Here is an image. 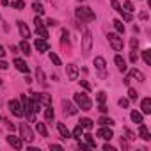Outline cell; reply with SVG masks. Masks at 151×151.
Listing matches in <instances>:
<instances>
[{"label":"cell","mask_w":151,"mask_h":151,"mask_svg":"<svg viewBox=\"0 0 151 151\" xmlns=\"http://www.w3.org/2000/svg\"><path fill=\"white\" fill-rule=\"evenodd\" d=\"M75 14H77V18H78L80 22H84V23L96 20V14H94V11H93L91 7H78L77 11H75Z\"/></svg>","instance_id":"obj_2"},{"label":"cell","mask_w":151,"mask_h":151,"mask_svg":"<svg viewBox=\"0 0 151 151\" xmlns=\"http://www.w3.org/2000/svg\"><path fill=\"white\" fill-rule=\"evenodd\" d=\"M82 135H84V126L82 124H77V126H75V130H73V133H71V137L77 139V140H80Z\"/></svg>","instance_id":"obj_22"},{"label":"cell","mask_w":151,"mask_h":151,"mask_svg":"<svg viewBox=\"0 0 151 151\" xmlns=\"http://www.w3.org/2000/svg\"><path fill=\"white\" fill-rule=\"evenodd\" d=\"M27 149H29V151H39V147H32V146H29Z\"/></svg>","instance_id":"obj_57"},{"label":"cell","mask_w":151,"mask_h":151,"mask_svg":"<svg viewBox=\"0 0 151 151\" xmlns=\"http://www.w3.org/2000/svg\"><path fill=\"white\" fill-rule=\"evenodd\" d=\"M137 96H139L137 91H135L133 87H130V89H128V98H130V100H137Z\"/></svg>","instance_id":"obj_42"},{"label":"cell","mask_w":151,"mask_h":151,"mask_svg":"<svg viewBox=\"0 0 151 151\" xmlns=\"http://www.w3.org/2000/svg\"><path fill=\"white\" fill-rule=\"evenodd\" d=\"M142 59H144V62L147 66H151V50H144L142 52Z\"/></svg>","instance_id":"obj_34"},{"label":"cell","mask_w":151,"mask_h":151,"mask_svg":"<svg viewBox=\"0 0 151 151\" xmlns=\"http://www.w3.org/2000/svg\"><path fill=\"white\" fill-rule=\"evenodd\" d=\"M36 77H37V82H39L43 87H46V86H48V84H46V80H45V73H43V69H41V68H37V69H36Z\"/></svg>","instance_id":"obj_26"},{"label":"cell","mask_w":151,"mask_h":151,"mask_svg":"<svg viewBox=\"0 0 151 151\" xmlns=\"http://www.w3.org/2000/svg\"><path fill=\"white\" fill-rule=\"evenodd\" d=\"M105 66H107V62H105L103 57H94V68H96L98 71H103Z\"/></svg>","instance_id":"obj_23"},{"label":"cell","mask_w":151,"mask_h":151,"mask_svg":"<svg viewBox=\"0 0 151 151\" xmlns=\"http://www.w3.org/2000/svg\"><path fill=\"white\" fill-rule=\"evenodd\" d=\"M36 130H37V133L41 135V137H48V130H46V126H45V123H36Z\"/></svg>","instance_id":"obj_25"},{"label":"cell","mask_w":151,"mask_h":151,"mask_svg":"<svg viewBox=\"0 0 151 151\" xmlns=\"http://www.w3.org/2000/svg\"><path fill=\"white\" fill-rule=\"evenodd\" d=\"M109 2H110V6H112V7H114V9H116V11H117V13H119V14H121V13H123V11H124V9H123V7H121V4H119V2H117V0H109Z\"/></svg>","instance_id":"obj_36"},{"label":"cell","mask_w":151,"mask_h":151,"mask_svg":"<svg viewBox=\"0 0 151 151\" xmlns=\"http://www.w3.org/2000/svg\"><path fill=\"white\" fill-rule=\"evenodd\" d=\"M112 23H114V29H116L119 34H124V23H123L121 20H114Z\"/></svg>","instance_id":"obj_29"},{"label":"cell","mask_w":151,"mask_h":151,"mask_svg":"<svg viewBox=\"0 0 151 151\" xmlns=\"http://www.w3.org/2000/svg\"><path fill=\"white\" fill-rule=\"evenodd\" d=\"M0 121H2V117H0Z\"/></svg>","instance_id":"obj_62"},{"label":"cell","mask_w":151,"mask_h":151,"mask_svg":"<svg viewBox=\"0 0 151 151\" xmlns=\"http://www.w3.org/2000/svg\"><path fill=\"white\" fill-rule=\"evenodd\" d=\"M9 110H11L13 116H16V117H23V105H22L18 100H11V101H9Z\"/></svg>","instance_id":"obj_9"},{"label":"cell","mask_w":151,"mask_h":151,"mask_svg":"<svg viewBox=\"0 0 151 151\" xmlns=\"http://www.w3.org/2000/svg\"><path fill=\"white\" fill-rule=\"evenodd\" d=\"M80 86H82L86 91H91V86H89V82H87V80H80Z\"/></svg>","instance_id":"obj_46"},{"label":"cell","mask_w":151,"mask_h":151,"mask_svg":"<svg viewBox=\"0 0 151 151\" xmlns=\"http://www.w3.org/2000/svg\"><path fill=\"white\" fill-rule=\"evenodd\" d=\"M7 68H9V64L6 60H0V69H7Z\"/></svg>","instance_id":"obj_50"},{"label":"cell","mask_w":151,"mask_h":151,"mask_svg":"<svg viewBox=\"0 0 151 151\" xmlns=\"http://www.w3.org/2000/svg\"><path fill=\"white\" fill-rule=\"evenodd\" d=\"M140 109H142V114H151V98H144L140 101Z\"/></svg>","instance_id":"obj_21"},{"label":"cell","mask_w":151,"mask_h":151,"mask_svg":"<svg viewBox=\"0 0 151 151\" xmlns=\"http://www.w3.org/2000/svg\"><path fill=\"white\" fill-rule=\"evenodd\" d=\"M78 2H86V0H78Z\"/></svg>","instance_id":"obj_59"},{"label":"cell","mask_w":151,"mask_h":151,"mask_svg":"<svg viewBox=\"0 0 151 151\" xmlns=\"http://www.w3.org/2000/svg\"><path fill=\"white\" fill-rule=\"evenodd\" d=\"M96 100H98V103H105L107 101V93L105 91H100L98 96H96Z\"/></svg>","instance_id":"obj_40"},{"label":"cell","mask_w":151,"mask_h":151,"mask_svg":"<svg viewBox=\"0 0 151 151\" xmlns=\"http://www.w3.org/2000/svg\"><path fill=\"white\" fill-rule=\"evenodd\" d=\"M114 62H116V66H117V69H119L121 73H124V71L128 69V66H126V60H124L121 55H116V57H114Z\"/></svg>","instance_id":"obj_17"},{"label":"cell","mask_w":151,"mask_h":151,"mask_svg":"<svg viewBox=\"0 0 151 151\" xmlns=\"http://www.w3.org/2000/svg\"><path fill=\"white\" fill-rule=\"evenodd\" d=\"M123 6H124V11H126V13H133V11H135V7H133V4L130 2V0H126Z\"/></svg>","instance_id":"obj_41"},{"label":"cell","mask_w":151,"mask_h":151,"mask_svg":"<svg viewBox=\"0 0 151 151\" xmlns=\"http://www.w3.org/2000/svg\"><path fill=\"white\" fill-rule=\"evenodd\" d=\"M13 64H14V68H16L18 71H22V73H25V75H29V66H27V62H25L23 59H20V57H16V59L13 60Z\"/></svg>","instance_id":"obj_13"},{"label":"cell","mask_w":151,"mask_h":151,"mask_svg":"<svg viewBox=\"0 0 151 151\" xmlns=\"http://www.w3.org/2000/svg\"><path fill=\"white\" fill-rule=\"evenodd\" d=\"M130 46H132V50H137V48H139V39H137V37H132Z\"/></svg>","instance_id":"obj_44"},{"label":"cell","mask_w":151,"mask_h":151,"mask_svg":"<svg viewBox=\"0 0 151 151\" xmlns=\"http://www.w3.org/2000/svg\"><path fill=\"white\" fill-rule=\"evenodd\" d=\"M98 109H100V112H101V114H107V110H109V109L105 107V103H100V107H98Z\"/></svg>","instance_id":"obj_48"},{"label":"cell","mask_w":151,"mask_h":151,"mask_svg":"<svg viewBox=\"0 0 151 151\" xmlns=\"http://www.w3.org/2000/svg\"><path fill=\"white\" fill-rule=\"evenodd\" d=\"M45 25H48V27H55V25H57V22H55V20H52V18H48Z\"/></svg>","instance_id":"obj_47"},{"label":"cell","mask_w":151,"mask_h":151,"mask_svg":"<svg viewBox=\"0 0 151 151\" xmlns=\"http://www.w3.org/2000/svg\"><path fill=\"white\" fill-rule=\"evenodd\" d=\"M121 147H123V149H128V142L123 140V139H121Z\"/></svg>","instance_id":"obj_54"},{"label":"cell","mask_w":151,"mask_h":151,"mask_svg":"<svg viewBox=\"0 0 151 151\" xmlns=\"http://www.w3.org/2000/svg\"><path fill=\"white\" fill-rule=\"evenodd\" d=\"M98 137H101L103 140H110V139L114 137V132H112V126H110V128H107V126H101V128L98 130Z\"/></svg>","instance_id":"obj_14"},{"label":"cell","mask_w":151,"mask_h":151,"mask_svg":"<svg viewBox=\"0 0 151 151\" xmlns=\"http://www.w3.org/2000/svg\"><path fill=\"white\" fill-rule=\"evenodd\" d=\"M91 48H93V34L89 30H86L84 37H82V52H84V55H89Z\"/></svg>","instance_id":"obj_7"},{"label":"cell","mask_w":151,"mask_h":151,"mask_svg":"<svg viewBox=\"0 0 151 151\" xmlns=\"http://www.w3.org/2000/svg\"><path fill=\"white\" fill-rule=\"evenodd\" d=\"M32 9H34L37 14H43V13H45V7H43L39 2H34V4H32Z\"/></svg>","instance_id":"obj_37"},{"label":"cell","mask_w":151,"mask_h":151,"mask_svg":"<svg viewBox=\"0 0 151 151\" xmlns=\"http://www.w3.org/2000/svg\"><path fill=\"white\" fill-rule=\"evenodd\" d=\"M107 39H109V43H110V46H112L114 52H123V46H124L123 37H119L117 34H109Z\"/></svg>","instance_id":"obj_4"},{"label":"cell","mask_w":151,"mask_h":151,"mask_svg":"<svg viewBox=\"0 0 151 151\" xmlns=\"http://www.w3.org/2000/svg\"><path fill=\"white\" fill-rule=\"evenodd\" d=\"M130 117H132V121H133L135 124L144 123V121H142V114H140V112H137V110H132V112H130Z\"/></svg>","instance_id":"obj_24"},{"label":"cell","mask_w":151,"mask_h":151,"mask_svg":"<svg viewBox=\"0 0 151 151\" xmlns=\"http://www.w3.org/2000/svg\"><path fill=\"white\" fill-rule=\"evenodd\" d=\"M62 112H64V116H75L78 112V109L75 103H71L68 100H62Z\"/></svg>","instance_id":"obj_10"},{"label":"cell","mask_w":151,"mask_h":151,"mask_svg":"<svg viewBox=\"0 0 151 151\" xmlns=\"http://www.w3.org/2000/svg\"><path fill=\"white\" fill-rule=\"evenodd\" d=\"M117 105H119L121 109H128V105H130V100H128V98H119V100H117Z\"/></svg>","instance_id":"obj_38"},{"label":"cell","mask_w":151,"mask_h":151,"mask_svg":"<svg viewBox=\"0 0 151 151\" xmlns=\"http://www.w3.org/2000/svg\"><path fill=\"white\" fill-rule=\"evenodd\" d=\"M103 149H105V151H116V149H114L112 146H109V144H105V146H103Z\"/></svg>","instance_id":"obj_55"},{"label":"cell","mask_w":151,"mask_h":151,"mask_svg":"<svg viewBox=\"0 0 151 151\" xmlns=\"http://www.w3.org/2000/svg\"><path fill=\"white\" fill-rule=\"evenodd\" d=\"M130 60L132 62H137V50H132L130 52Z\"/></svg>","instance_id":"obj_45"},{"label":"cell","mask_w":151,"mask_h":151,"mask_svg":"<svg viewBox=\"0 0 151 151\" xmlns=\"http://www.w3.org/2000/svg\"><path fill=\"white\" fill-rule=\"evenodd\" d=\"M66 73H68V78L69 80H77L78 78V68L75 64H68L66 66Z\"/></svg>","instance_id":"obj_15"},{"label":"cell","mask_w":151,"mask_h":151,"mask_svg":"<svg viewBox=\"0 0 151 151\" xmlns=\"http://www.w3.org/2000/svg\"><path fill=\"white\" fill-rule=\"evenodd\" d=\"M30 100H36L41 105H45V107H50L52 105V96L46 94V93H30Z\"/></svg>","instance_id":"obj_5"},{"label":"cell","mask_w":151,"mask_h":151,"mask_svg":"<svg viewBox=\"0 0 151 151\" xmlns=\"http://www.w3.org/2000/svg\"><path fill=\"white\" fill-rule=\"evenodd\" d=\"M84 137H86V142H87V146H89V147H96V140L93 139V135H91V133H87V135H84Z\"/></svg>","instance_id":"obj_35"},{"label":"cell","mask_w":151,"mask_h":151,"mask_svg":"<svg viewBox=\"0 0 151 151\" xmlns=\"http://www.w3.org/2000/svg\"><path fill=\"white\" fill-rule=\"evenodd\" d=\"M73 98H75V103H77V107H78L80 110H86V112H87V110L93 109V101L89 100L87 94H84V93H77Z\"/></svg>","instance_id":"obj_1"},{"label":"cell","mask_w":151,"mask_h":151,"mask_svg":"<svg viewBox=\"0 0 151 151\" xmlns=\"http://www.w3.org/2000/svg\"><path fill=\"white\" fill-rule=\"evenodd\" d=\"M11 6H13V9H18V11H22V9L25 7V0H13V2H11Z\"/></svg>","instance_id":"obj_31"},{"label":"cell","mask_w":151,"mask_h":151,"mask_svg":"<svg viewBox=\"0 0 151 151\" xmlns=\"http://www.w3.org/2000/svg\"><path fill=\"white\" fill-rule=\"evenodd\" d=\"M57 130H59V135H60V139H69L71 137V133H69V130H68V126L64 124V123H59L57 124Z\"/></svg>","instance_id":"obj_18"},{"label":"cell","mask_w":151,"mask_h":151,"mask_svg":"<svg viewBox=\"0 0 151 151\" xmlns=\"http://www.w3.org/2000/svg\"><path fill=\"white\" fill-rule=\"evenodd\" d=\"M87 147H89L87 144H84V142H80V140H78V149H87Z\"/></svg>","instance_id":"obj_53"},{"label":"cell","mask_w":151,"mask_h":151,"mask_svg":"<svg viewBox=\"0 0 151 151\" xmlns=\"http://www.w3.org/2000/svg\"><path fill=\"white\" fill-rule=\"evenodd\" d=\"M50 149H62L60 144H50Z\"/></svg>","instance_id":"obj_52"},{"label":"cell","mask_w":151,"mask_h":151,"mask_svg":"<svg viewBox=\"0 0 151 151\" xmlns=\"http://www.w3.org/2000/svg\"><path fill=\"white\" fill-rule=\"evenodd\" d=\"M7 144H9L11 147H14V149H22V147H23L22 137H16V135H9V137H7Z\"/></svg>","instance_id":"obj_11"},{"label":"cell","mask_w":151,"mask_h":151,"mask_svg":"<svg viewBox=\"0 0 151 151\" xmlns=\"http://www.w3.org/2000/svg\"><path fill=\"white\" fill-rule=\"evenodd\" d=\"M36 2H39V0H36Z\"/></svg>","instance_id":"obj_61"},{"label":"cell","mask_w":151,"mask_h":151,"mask_svg":"<svg viewBox=\"0 0 151 151\" xmlns=\"http://www.w3.org/2000/svg\"><path fill=\"white\" fill-rule=\"evenodd\" d=\"M53 117H55V112H53V109H52V105H50V107H46V110H45V119L50 123V121H53Z\"/></svg>","instance_id":"obj_28"},{"label":"cell","mask_w":151,"mask_h":151,"mask_svg":"<svg viewBox=\"0 0 151 151\" xmlns=\"http://www.w3.org/2000/svg\"><path fill=\"white\" fill-rule=\"evenodd\" d=\"M6 126H7V130H9V132H13V130H14V124H13L11 121H6Z\"/></svg>","instance_id":"obj_49"},{"label":"cell","mask_w":151,"mask_h":151,"mask_svg":"<svg viewBox=\"0 0 151 151\" xmlns=\"http://www.w3.org/2000/svg\"><path fill=\"white\" fill-rule=\"evenodd\" d=\"M0 86H2V78H0Z\"/></svg>","instance_id":"obj_60"},{"label":"cell","mask_w":151,"mask_h":151,"mask_svg":"<svg viewBox=\"0 0 151 151\" xmlns=\"http://www.w3.org/2000/svg\"><path fill=\"white\" fill-rule=\"evenodd\" d=\"M34 25H36V34L41 37V39H48V30H46V25L41 22L39 16L34 18Z\"/></svg>","instance_id":"obj_6"},{"label":"cell","mask_w":151,"mask_h":151,"mask_svg":"<svg viewBox=\"0 0 151 151\" xmlns=\"http://www.w3.org/2000/svg\"><path fill=\"white\" fill-rule=\"evenodd\" d=\"M22 101H23V114L27 116V119L29 121H32L34 123V103H32V100H29L27 96H23L22 94Z\"/></svg>","instance_id":"obj_3"},{"label":"cell","mask_w":151,"mask_h":151,"mask_svg":"<svg viewBox=\"0 0 151 151\" xmlns=\"http://www.w3.org/2000/svg\"><path fill=\"white\" fill-rule=\"evenodd\" d=\"M18 30H20V34H22V37H23V39H29V37H30V30H29L27 23L18 22Z\"/></svg>","instance_id":"obj_19"},{"label":"cell","mask_w":151,"mask_h":151,"mask_svg":"<svg viewBox=\"0 0 151 151\" xmlns=\"http://www.w3.org/2000/svg\"><path fill=\"white\" fill-rule=\"evenodd\" d=\"M98 123H100L101 126H114V124H116V123H114V119L105 117V116H103V117H100V121H98Z\"/></svg>","instance_id":"obj_30"},{"label":"cell","mask_w":151,"mask_h":151,"mask_svg":"<svg viewBox=\"0 0 151 151\" xmlns=\"http://www.w3.org/2000/svg\"><path fill=\"white\" fill-rule=\"evenodd\" d=\"M80 124H82V126H84V128H87V130H91V128H93V124H94V123H93V121H91V119H89V117H82V119H80Z\"/></svg>","instance_id":"obj_32"},{"label":"cell","mask_w":151,"mask_h":151,"mask_svg":"<svg viewBox=\"0 0 151 151\" xmlns=\"http://www.w3.org/2000/svg\"><path fill=\"white\" fill-rule=\"evenodd\" d=\"M34 46H36V50L39 52V53H45V52H48L50 50V45H48V41L46 39H36V43H34Z\"/></svg>","instance_id":"obj_12"},{"label":"cell","mask_w":151,"mask_h":151,"mask_svg":"<svg viewBox=\"0 0 151 151\" xmlns=\"http://www.w3.org/2000/svg\"><path fill=\"white\" fill-rule=\"evenodd\" d=\"M139 137L144 139V140H149V139H151V135H149V132H147V126H146L144 123L139 124Z\"/></svg>","instance_id":"obj_20"},{"label":"cell","mask_w":151,"mask_h":151,"mask_svg":"<svg viewBox=\"0 0 151 151\" xmlns=\"http://www.w3.org/2000/svg\"><path fill=\"white\" fill-rule=\"evenodd\" d=\"M68 30L66 29H62V37H60V43H62V46H69V39H68Z\"/></svg>","instance_id":"obj_33"},{"label":"cell","mask_w":151,"mask_h":151,"mask_svg":"<svg viewBox=\"0 0 151 151\" xmlns=\"http://www.w3.org/2000/svg\"><path fill=\"white\" fill-rule=\"evenodd\" d=\"M20 50L23 52V55H30L32 52H30V45L27 43V39H23L22 43H20Z\"/></svg>","instance_id":"obj_27"},{"label":"cell","mask_w":151,"mask_h":151,"mask_svg":"<svg viewBox=\"0 0 151 151\" xmlns=\"http://www.w3.org/2000/svg\"><path fill=\"white\" fill-rule=\"evenodd\" d=\"M124 133H126V137H128V140H135L137 139V135L132 132V130H128V128H124Z\"/></svg>","instance_id":"obj_43"},{"label":"cell","mask_w":151,"mask_h":151,"mask_svg":"<svg viewBox=\"0 0 151 151\" xmlns=\"http://www.w3.org/2000/svg\"><path fill=\"white\" fill-rule=\"evenodd\" d=\"M20 135H22V140H27V142H32L34 140V132L30 130V126L27 123H22L20 124Z\"/></svg>","instance_id":"obj_8"},{"label":"cell","mask_w":151,"mask_h":151,"mask_svg":"<svg viewBox=\"0 0 151 151\" xmlns=\"http://www.w3.org/2000/svg\"><path fill=\"white\" fill-rule=\"evenodd\" d=\"M128 77H130V80H137V82H144V80H146L144 73H142V71H139L137 68H133V69L128 73Z\"/></svg>","instance_id":"obj_16"},{"label":"cell","mask_w":151,"mask_h":151,"mask_svg":"<svg viewBox=\"0 0 151 151\" xmlns=\"http://www.w3.org/2000/svg\"><path fill=\"white\" fill-rule=\"evenodd\" d=\"M139 18H140V20H147V11H142V13L139 14Z\"/></svg>","instance_id":"obj_51"},{"label":"cell","mask_w":151,"mask_h":151,"mask_svg":"<svg viewBox=\"0 0 151 151\" xmlns=\"http://www.w3.org/2000/svg\"><path fill=\"white\" fill-rule=\"evenodd\" d=\"M4 55H6V50H4V46H2V45H0V59H2Z\"/></svg>","instance_id":"obj_56"},{"label":"cell","mask_w":151,"mask_h":151,"mask_svg":"<svg viewBox=\"0 0 151 151\" xmlns=\"http://www.w3.org/2000/svg\"><path fill=\"white\" fill-rule=\"evenodd\" d=\"M50 60H52L55 66H60V59H59V55L53 53V52H50Z\"/></svg>","instance_id":"obj_39"},{"label":"cell","mask_w":151,"mask_h":151,"mask_svg":"<svg viewBox=\"0 0 151 151\" xmlns=\"http://www.w3.org/2000/svg\"><path fill=\"white\" fill-rule=\"evenodd\" d=\"M2 4L4 6H9V0H2Z\"/></svg>","instance_id":"obj_58"}]
</instances>
